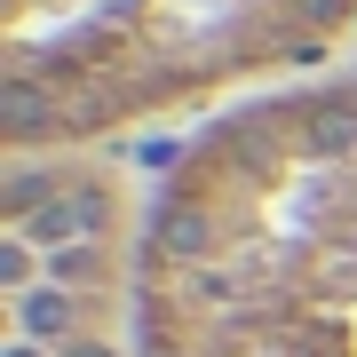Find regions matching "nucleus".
<instances>
[{
	"label": "nucleus",
	"mask_w": 357,
	"mask_h": 357,
	"mask_svg": "<svg viewBox=\"0 0 357 357\" xmlns=\"http://www.w3.org/2000/svg\"><path fill=\"white\" fill-rule=\"evenodd\" d=\"M349 24L357 0H0V135L40 159L230 112L310 79Z\"/></svg>",
	"instance_id": "f03ea898"
},
{
	"label": "nucleus",
	"mask_w": 357,
	"mask_h": 357,
	"mask_svg": "<svg viewBox=\"0 0 357 357\" xmlns=\"http://www.w3.org/2000/svg\"><path fill=\"white\" fill-rule=\"evenodd\" d=\"M128 357H357V72L262 88L167 159Z\"/></svg>",
	"instance_id": "f257e3e1"
}]
</instances>
